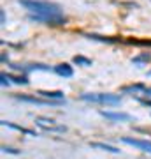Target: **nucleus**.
<instances>
[{"label": "nucleus", "instance_id": "4468645a", "mask_svg": "<svg viewBox=\"0 0 151 159\" xmlns=\"http://www.w3.org/2000/svg\"><path fill=\"white\" fill-rule=\"evenodd\" d=\"M7 78L12 80V81H14V83H18V85H27V83H28L27 76H11V74H7Z\"/></svg>", "mask_w": 151, "mask_h": 159}, {"label": "nucleus", "instance_id": "dca6fc26", "mask_svg": "<svg viewBox=\"0 0 151 159\" xmlns=\"http://www.w3.org/2000/svg\"><path fill=\"white\" fill-rule=\"evenodd\" d=\"M0 18H2V23H6V12H4V11L0 12Z\"/></svg>", "mask_w": 151, "mask_h": 159}, {"label": "nucleus", "instance_id": "0eeeda50", "mask_svg": "<svg viewBox=\"0 0 151 159\" xmlns=\"http://www.w3.org/2000/svg\"><path fill=\"white\" fill-rule=\"evenodd\" d=\"M37 94L42 96V97H46V99H51V101H63V92H60V90H53V92L39 90Z\"/></svg>", "mask_w": 151, "mask_h": 159}, {"label": "nucleus", "instance_id": "ddd939ff", "mask_svg": "<svg viewBox=\"0 0 151 159\" xmlns=\"http://www.w3.org/2000/svg\"><path fill=\"white\" fill-rule=\"evenodd\" d=\"M149 58H151L149 53H141V55H137V57L132 58V62H134V64H142V62H148Z\"/></svg>", "mask_w": 151, "mask_h": 159}, {"label": "nucleus", "instance_id": "f3484780", "mask_svg": "<svg viewBox=\"0 0 151 159\" xmlns=\"http://www.w3.org/2000/svg\"><path fill=\"white\" fill-rule=\"evenodd\" d=\"M144 94H146V96H151V89H146Z\"/></svg>", "mask_w": 151, "mask_h": 159}, {"label": "nucleus", "instance_id": "f257e3e1", "mask_svg": "<svg viewBox=\"0 0 151 159\" xmlns=\"http://www.w3.org/2000/svg\"><path fill=\"white\" fill-rule=\"evenodd\" d=\"M19 6L30 11V20L46 25H63L65 16H63L62 7L55 2L48 0H19Z\"/></svg>", "mask_w": 151, "mask_h": 159}, {"label": "nucleus", "instance_id": "423d86ee", "mask_svg": "<svg viewBox=\"0 0 151 159\" xmlns=\"http://www.w3.org/2000/svg\"><path fill=\"white\" fill-rule=\"evenodd\" d=\"M55 73L60 76H65V78H70L74 74V69L69 64H58V66H55Z\"/></svg>", "mask_w": 151, "mask_h": 159}, {"label": "nucleus", "instance_id": "39448f33", "mask_svg": "<svg viewBox=\"0 0 151 159\" xmlns=\"http://www.w3.org/2000/svg\"><path fill=\"white\" fill-rule=\"evenodd\" d=\"M121 142L127 143V145H134V147L144 150V152L151 154V142H146V140H137V138H121Z\"/></svg>", "mask_w": 151, "mask_h": 159}, {"label": "nucleus", "instance_id": "2eb2a0df", "mask_svg": "<svg viewBox=\"0 0 151 159\" xmlns=\"http://www.w3.org/2000/svg\"><path fill=\"white\" fill-rule=\"evenodd\" d=\"M2 150H4V152H9V154H18V150H14V148H7V147H2Z\"/></svg>", "mask_w": 151, "mask_h": 159}, {"label": "nucleus", "instance_id": "1a4fd4ad", "mask_svg": "<svg viewBox=\"0 0 151 159\" xmlns=\"http://www.w3.org/2000/svg\"><path fill=\"white\" fill-rule=\"evenodd\" d=\"M93 148H102V150H107V152H112V154H120V150H118L116 147H112V145H107V143H90Z\"/></svg>", "mask_w": 151, "mask_h": 159}, {"label": "nucleus", "instance_id": "9d476101", "mask_svg": "<svg viewBox=\"0 0 151 159\" xmlns=\"http://www.w3.org/2000/svg\"><path fill=\"white\" fill-rule=\"evenodd\" d=\"M2 125H7V127H12V129H18V131H21V133H27V134H30V136H37L35 133H32L30 129H25V127H19V125H14L11 124V122H7V120H2Z\"/></svg>", "mask_w": 151, "mask_h": 159}, {"label": "nucleus", "instance_id": "7ed1b4c3", "mask_svg": "<svg viewBox=\"0 0 151 159\" xmlns=\"http://www.w3.org/2000/svg\"><path fill=\"white\" fill-rule=\"evenodd\" d=\"M16 99L19 101H25V102H32V104H40V106H60L63 104L65 101H51V99H39V97H34V96H23V94H18L14 96Z\"/></svg>", "mask_w": 151, "mask_h": 159}, {"label": "nucleus", "instance_id": "a211bd4d", "mask_svg": "<svg viewBox=\"0 0 151 159\" xmlns=\"http://www.w3.org/2000/svg\"><path fill=\"white\" fill-rule=\"evenodd\" d=\"M144 104H148V106H151V101H142Z\"/></svg>", "mask_w": 151, "mask_h": 159}, {"label": "nucleus", "instance_id": "f03ea898", "mask_svg": "<svg viewBox=\"0 0 151 159\" xmlns=\"http://www.w3.org/2000/svg\"><path fill=\"white\" fill-rule=\"evenodd\" d=\"M83 101L90 102H100V104H109V106H118L121 102V97L116 94H83Z\"/></svg>", "mask_w": 151, "mask_h": 159}, {"label": "nucleus", "instance_id": "6e6552de", "mask_svg": "<svg viewBox=\"0 0 151 159\" xmlns=\"http://www.w3.org/2000/svg\"><path fill=\"white\" fill-rule=\"evenodd\" d=\"M102 115L109 120H116V122H121V120H130L128 113H114V111H102Z\"/></svg>", "mask_w": 151, "mask_h": 159}, {"label": "nucleus", "instance_id": "f8f14e48", "mask_svg": "<svg viewBox=\"0 0 151 159\" xmlns=\"http://www.w3.org/2000/svg\"><path fill=\"white\" fill-rule=\"evenodd\" d=\"M74 64L88 67V66H91V60H90V58H86V57H83V55H76V57H74Z\"/></svg>", "mask_w": 151, "mask_h": 159}, {"label": "nucleus", "instance_id": "9b49d317", "mask_svg": "<svg viewBox=\"0 0 151 159\" xmlns=\"http://www.w3.org/2000/svg\"><path fill=\"white\" fill-rule=\"evenodd\" d=\"M144 85H141V83H137V85H130V87H125L123 92H127V94H135V92H144Z\"/></svg>", "mask_w": 151, "mask_h": 159}, {"label": "nucleus", "instance_id": "20e7f679", "mask_svg": "<svg viewBox=\"0 0 151 159\" xmlns=\"http://www.w3.org/2000/svg\"><path fill=\"white\" fill-rule=\"evenodd\" d=\"M35 124L40 125V127L46 129V131H53V133H65V127H63V125H56V122L53 119L37 117V119H35Z\"/></svg>", "mask_w": 151, "mask_h": 159}]
</instances>
